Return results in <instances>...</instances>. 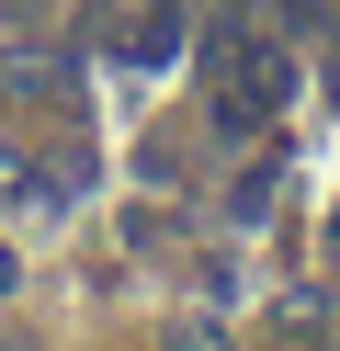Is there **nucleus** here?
<instances>
[{"label":"nucleus","mask_w":340,"mask_h":351,"mask_svg":"<svg viewBox=\"0 0 340 351\" xmlns=\"http://www.w3.org/2000/svg\"><path fill=\"white\" fill-rule=\"evenodd\" d=\"M0 204H57V193H45V170H34V159H23V147H12V136H0Z\"/></svg>","instance_id":"4"},{"label":"nucleus","mask_w":340,"mask_h":351,"mask_svg":"<svg viewBox=\"0 0 340 351\" xmlns=\"http://www.w3.org/2000/svg\"><path fill=\"white\" fill-rule=\"evenodd\" d=\"M68 91H80V69H68L57 46H0V102H34V114H68Z\"/></svg>","instance_id":"2"},{"label":"nucleus","mask_w":340,"mask_h":351,"mask_svg":"<svg viewBox=\"0 0 340 351\" xmlns=\"http://www.w3.org/2000/svg\"><path fill=\"white\" fill-rule=\"evenodd\" d=\"M125 57H136V69H170V57H181V0H136Z\"/></svg>","instance_id":"3"},{"label":"nucleus","mask_w":340,"mask_h":351,"mask_svg":"<svg viewBox=\"0 0 340 351\" xmlns=\"http://www.w3.org/2000/svg\"><path fill=\"white\" fill-rule=\"evenodd\" d=\"M295 91V57L272 46L261 23H238V12H216L204 23V114L227 125V136H249V125H272Z\"/></svg>","instance_id":"1"},{"label":"nucleus","mask_w":340,"mask_h":351,"mask_svg":"<svg viewBox=\"0 0 340 351\" xmlns=\"http://www.w3.org/2000/svg\"><path fill=\"white\" fill-rule=\"evenodd\" d=\"M329 69H340V57H329Z\"/></svg>","instance_id":"7"},{"label":"nucleus","mask_w":340,"mask_h":351,"mask_svg":"<svg viewBox=\"0 0 340 351\" xmlns=\"http://www.w3.org/2000/svg\"><path fill=\"white\" fill-rule=\"evenodd\" d=\"M12 12H34V0H12Z\"/></svg>","instance_id":"6"},{"label":"nucleus","mask_w":340,"mask_h":351,"mask_svg":"<svg viewBox=\"0 0 340 351\" xmlns=\"http://www.w3.org/2000/svg\"><path fill=\"white\" fill-rule=\"evenodd\" d=\"M0 295H12V250H0Z\"/></svg>","instance_id":"5"}]
</instances>
